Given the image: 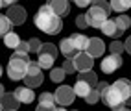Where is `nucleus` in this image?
<instances>
[{
	"label": "nucleus",
	"instance_id": "obj_22",
	"mask_svg": "<svg viewBox=\"0 0 131 111\" xmlns=\"http://www.w3.org/2000/svg\"><path fill=\"white\" fill-rule=\"evenodd\" d=\"M129 2H127V0H124V2H122V0H113V2L109 4V9H113V11H118L120 15L122 13H124V11H127L129 9Z\"/></svg>",
	"mask_w": 131,
	"mask_h": 111
},
{
	"label": "nucleus",
	"instance_id": "obj_39",
	"mask_svg": "<svg viewBox=\"0 0 131 111\" xmlns=\"http://www.w3.org/2000/svg\"><path fill=\"white\" fill-rule=\"evenodd\" d=\"M118 111H129V109H127V107H122V109H118Z\"/></svg>",
	"mask_w": 131,
	"mask_h": 111
},
{
	"label": "nucleus",
	"instance_id": "obj_27",
	"mask_svg": "<svg viewBox=\"0 0 131 111\" xmlns=\"http://www.w3.org/2000/svg\"><path fill=\"white\" fill-rule=\"evenodd\" d=\"M109 50H111V54L120 56L122 52H124V43H120V41H113L111 45H109Z\"/></svg>",
	"mask_w": 131,
	"mask_h": 111
},
{
	"label": "nucleus",
	"instance_id": "obj_7",
	"mask_svg": "<svg viewBox=\"0 0 131 111\" xmlns=\"http://www.w3.org/2000/svg\"><path fill=\"white\" fill-rule=\"evenodd\" d=\"M103 52H105V43L98 37H89V43H87V48H85V54L89 57H102Z\"/></svg>",
	"mask_w": 131,
	"mask_h": 111
},
{
	"label": "nucleus",
	"instance_id": "obj_29",
	"mask_svg": "<svg viewBox=\"0 0 131 111\" xmlns=\"http://www.w3.org/2000/svg\"><path fill=\"white\" fill-rule=\"evenodd\" d=\"M85 100H87V104H98V100H100V93L96 91V89H91V93L85 96Z\"/></svg>",
	"mask_w": 131,
	"mask_h": 111
},
{
	"label": "nucleus",
	"instance_id": "obj_24",
	"mask_svg": "<svg viewBox=\"0 0 131 111\" xmlns=\"http://www.w3.org/2000/svg\"><path fill=\"white\" fill-rule=\"evenodd\" d=\"M115 24H116V28L124 33L127 28H129V24H131V21H129V17L127 15H118L116 19H115Z\"/></svg>",
	"mask_w": 131,
	"mask_h": 111
},
{
	"label": "nucleus",
	"instance_id": "obj_6",
	"mask_svg": "<svg viewBox=\"0 0 131 111\" xmlns=\"http://www.w3.org/2000/svg\"><path fill=\"white\" fill-rule=\"evenodd\" d=\"M54 98H56V104H59L61 107H65V106H70L76 95H74V91L70 85H59V87L56 89L54 93Z\"/></svg>",
	"mask_w": 131,
	"mask_h": 111
},
{
	"label": "nucleus",
	"instance_id": "obj_13",
	"mask_svg": "<svg viewBox=\"0 0 131 111\" xmlns=\"http://www.w3.org/2000/svg\"><path fill=\"white\" fill-rule=\"evenodd\" d=\"M19 106L20 104L17 102L13 93H4L2 98H0V109H4V111H17Z\"/></svg>",
	"mask_w": 131,
	"mask_h": 111
},
{
	"label": "nucleus",
	"instance_id": "obj_32",
	"mask_svg": "<svg viewBox=\"0 0 131 111\" xmlns=\"http://www.w3.org/2000/svg\"><path fill=\"white\" fill-rule=\"evenodd\" d=\"M15 52H17V54H26V56H28V54H30V50H28V41H20L19 46L15 48Z\"/></svg>",
	"mask_w": 131,
	"mask_h": 111
},
{
	"label": "nucleus",
	"instance_id": "obj_14",
	"mask_svg": "<svg viewBox=\"0 0 131 111\" xmlns=\"http://www.w3.org/2000/svg\"><path fill=\"white\" fill-rule=\"evenodd\" d=\"M48 7L57 17H65V15H68V11H70V6H68L67 0H54V2L48 4Z\"/></svg>",
	"mask_w": 131,
	"mask_h": 111
},
{
	"label": "nucleus",
	"instance_id": "obj_9",
	"mask_svg": "<svg viewBox=\"0 0 131 111\" xmlns=\"http://www.w3.org/2000/svg\"><path fill=\"white\" fill-rule=\"evenodd\" d=\"M6 17H7V21L11 22V26H19V24H24V21H26V9L22 6L15 4L7 9Z\"/></svg>",
	"mask_w": 131,
	"mask_h": 111
},
{
	"label": "nucleus",
	"instance_id": "obj_36",
	"mask_svg": "<svg viewBox=\"0 0 131 111\" xmlns=\"http://www.w3.org/2000/svg\"><path fill=\"white\" fill-rule=\"evenodd\" d=\"M35 111H54V109H48V107H41V106H37Z\"/></svg>",
	"mask_w": 131,
	"mask_h": 111
},
{
	"label": "nucleus",
	"instance_id": "obj_34",
	"mask_svg": "<svg viewBox=\"0 0 131 111\" xmlns=\"http://www.w3.org/2000/svg\"><path fill=\"white\" fill-rule=\"evenodd\" d=\"M76 6L78 7H87V6H91V0H76Z\"/></svg>",
	"mask_w": 131,
	"mask_h": 111
},
{
	"label": "nucleus",
	"instance_id": "obj_40",
	"mask_svg": "<svg viewBox=\"0 0 131 111\" xmlns=\"http://www.w3.org/2000/svg\"><path fill=\"white\" fill-rule=\"evenodd\" d=\"M0 76H2V67H0Z\"/></svg>",
	"mask_w": 131,
	"mask_h": 111
},
{
	"label": "nucleus",
	"instance_id": "obj_25",
	"mask_svg": "<svg viewBox=\"0 0 131 111\" xmlns=\"http://www.w3.org/2000/svg\"><path fill=\"white\" fill-rule=\"evenodd\" d=\"M11 32V22L7 21V17L0 13V35H6V33Z\"/></svg>",
	"mask_w": 131,
	"mask_h": 111
},
{
	"label": "nucleus",
	"instance_id": "obj_21",
	"mask_svg": "<svg viewBox=\"0 0 131 111\" xmlns=\"http://www.w3.org/2000/svg\"><path fill=\"white\" fill-rule=\"evenodd\" d=\"M19 43H20V37L17 35V33H13V32H9V33H6L4 35V45L7 46V48H17L19 46Z\"/></svg>",
	"mask_w": 131,
	"mask_h": 111
},
{
	"label": "nucleus",
	"instance_id": "obj_3",
	"mask_svg": "<svg viewBox=\"0 0 131 111\" xmlns=\"http://www.w3.org/2000/svg\"><path fill=\"white\" fill-rule=\"evenodd\" d=\"M100 100H103V104H105L107 107H111L113 111H118L122 107H126V98L120 95V91L115 87V85H107L105 89L102 91V95H100Z\"/></svg>",
	"mask_w": 131,
	"mask_h": 111
},
{
	"label": "nucleus",
	"instance_id": "obj_19",
	"mask_svg": "<svg viewBox=\"0 0 131 111\" xmlns=\"http://www.w3.org/2000/svg\"><path fill=\"white\" fill-rule=\"evenodd\" d=\"M70 39H72V43H74V46L78 48V52H85L87 43H89V37H85L83 33H72Z\"/></svg>",
	"mask_w": 131,
	"mask_h": 111
},
{
	"label": "nucleus",
	"instance_id": "obj_30",
	"mask_svg": "<svg viewBox=\"0 0 131 111\" xmlns=\"http://www.w3.org/2000/svg\"><path fill=\"white\" fill-rule=\"evenodd\" d=\"M33 74H41V69L35 61H30L28 63V70H26V76H33Z\"/></svg>",
	"mask_w": 131,
	"mask_h": 111
},
{
	"label": "nucleus",
	"instance_id": "obj_5",
	"mask_svg": "<svg viewBox=\"0 0 131 111\" xmlns=\"http://www.w3.org/2000/svg\"><path fill=\"white\" fill-rule=\"evenodd\" d=\"M109 11L100 7L96 2H91V9L85 13V21H87V26H92V28H100L103 22L109 19Z\"/></svg>",
	"mask_w": 131,
	"mask_h": 111
},
{
	"label": "nucleus",
	"instance_id": "obj_18",
	"mask_svg": "<svg viewBox=\"0 0 131 111\" xmlns=\"http://www.w3.org/2000/svg\"><path fill=\"white\" fill-rule=\"evenodd\" d=\"M39 106L41 107H48V109H56V98L52 93H41L39 95Z\"/></svg>",
	"mask_w": 131,
	"mask_h": 111
},
{
	"label": "nucleus",
	"instance_id": "obj_26",
	"mask_svg": "<svg viewBox=\"0 0 131 111\" xmlns=\"http://www.w3.org/2000/svg\"><path fill=\"white\" fill-rule=\"evenodd\" d=\"M65 76H67V74H65L63 69L59 67V69H52V72H50V80L56 82V83H61V82L65 80Z\"/></svg>",
	"mask_w": 131,
	"mask_h": 111
},
{
	"label": "nucleus",
	"instance_id": "obj_23",
	"mask_svg": "<svg viewBox=\"0 0 131 111\" xmlns=\"http://www.w3.org/2000/svg\"><path fill=\"white\" fill-rule=\"evenodd\" d=\"M72 91H74V95H76V96L85 98V96L91 93V87H89L87 83H83V82H76V85L72 87Z\"/></svg>",
	"mask_w": 131,
	"mask_h": 111
},
{
	"label": "nucleus",
	"instance_id": "obj_12",
	"mask_svg": "<svg viewBox=\"0 0 131 111\" xmlns=\"http://www.w3.org/2000/svg\"><path fill=\"white\" fill-rule=\"evenodd\" d=\"M59 48H61V54H63L67 59H74L78 54H80V52H78V48L74 46V43H72L70 37H65L63 41H61L59 43Z\"/></svg>",
	"mask_w": 131,
	"mask_h": 111
},
{
	"label": "nucleus",
	"instance_id": "obj_38",
	"mask_svg": "<svg viewBox=\"0 0 131 111\" xmlns=\"http://www.w3.org/2000/svg\"><path fill=\"white\" fill-rule=\"evenodd\" d=\"M54 111H67V109H65V107H56Z\"/></svg>",
	"mask_w": 131,
	"mask_h": 111
},
{
	"label": "nucleus",
	"instance_id": "obj_35",
	"mask_svg": "<svg viewBox=\"0 0 131 111\" xmlns=\"http://www.w3.org/2000/svg\"><path fill=\"white\" fill-rule=\"evenodd\" d=\"M94 2L98 4L100 7H103V9H107V11H111V9H109V4H105V2H102V0H94Z\"/></svg>",
	"mask_w": 131,
	"mask_h": 111
},
{
	"label": "nucleus",
	"instance_id": "obj_41",
	"mask_svg": "<svg viewBox=\"0 0 131 111\" xmlns=\"http://www.w3.org/2000/svg\"><path fill=\"white\" fill-rule=\"evenodd\" d=\"M0 111H2V109H0Z\"/></svg>",
	"mask_w": 131,
	"mask_h": 111
},
{
	"label": "nucleus",
	"instance_id": "obj_37",
	"mask_svg": "<svg viewBox=\"0 0 131 111\" xmlns=\"http://www.w3.org/2000/svg\"><path fill=\"white\" fill-rule=\"evenodd\" d=\"M4 93H6V91H4V85L0 83V98H2V95H4Z\"/></svg>",
	"mask_w": 131,
	"mask_h": 111
},
{
	"label": "nucleus",
	"instance_id": "obj_16",
	"mask_svg": "<svg viewBox=\"0 0 131 111\" xmlns=\"http://www.w3.org/2000/svg\"><path fill=\"white\" fill-rule=\"evenodd\" d=\"M113 85H115V87L120 91V95H122V96H124V98L129 102V96H131V83H129V80L120 78V80H116Z\"/></svg>",
	"mask_w": 131,
	"mask_h": 111
},
{
	"label": "nucleus",
	"instance_id": "obj_42",
	"mask_svg": "<svg viewBox=\"0 0 131 111\" xmlns=\"http://www.w3.org/2000/svg\"><path fill=\"white\" fill-rule=\"evenodd\" d=\"M74 111H76V109H74Z\"/></svg>",
	"mask_w": 131,
	"mask_h": 111
},
{
	"label": "nucleus",
	"instance_id": "obj_15",
	"mask_svg": "<svg viewBox=\"0 0 131 111\" xmlns=\"http://www.w3.org/2000/svg\"><path fill=\"white\" fill-rule=\"evenodd\" d=\"M100 30H102L103 33H105V35L113 37L115 41H116V37H120V35H122V32L116 28V24H115V21H113V19H107V21L100 26Z\"/></svg>",
	"mask_w": 131,
	"mask_h": 111
},
{
	"label": "nucleus",
	"instance_id": "obj_1",
	"mask_svg": "<svg viewBox=\"0 0 131 111\" xmlns=\"http://www.w3.org/2000/svg\"><path fill=\"white\" fill-rule=\"evenodd\" d=\"M33 22H35V26L39 30H42L45 33H48V35H56V33H59L61 28H63L61 17H57L54 11H52L48 7V4L37 9L35 17H33Z\"/></svg>",
	"mask_w": 131,
	"mask_h": 111
},
{
	"label": "nucleus",
	"instance_id": "obj_11",
	"mask_svg": "<svg viewBox=\"0 0 131 111\" xmlns=\"http://www.w3.org/2000/svg\"><path fill=\"white\" fill-rule=\"evenodd\" d=\"M13 95H15L19 104H31V102L35 100V93H33V89H30V87H17Z\"/></svg>",
	"mask_w": 131,
	"mask_h": 111
},
{
	"label": "nucleus",
	"instance_id": "obj_33",
	"mask_svg": "<svg viewBox=\"0 0 131 111\" xmlns=\"http://www.w3.org/2000/svg\"><path fill=\"white\" fill-rule=\"evenodd\" d=\"M76 26L80 30H85L87 28V21H85V15H78L76 17Z\"/></svg>",
	"mask_w": 131,
	"mask_h": 111
},
{
	"label": "nucleus",
	"instance_id": "obj_17",
	"mask_svg": "<svg viewBox=\"0 0 131 111\" xmlns=\"http://www.w3.org/2000/svg\"><path fill=\"white\" fill-rule=\"evenodd\" d=\"M78 82H83V83L89 85L91 89H94L96 83H98V76H96V72H92V70L80 72V74H78Z\"/></svg>",
	"mask_w": 131,
	"mask_h": 111
},
{
	"label": "nucleus",
	"instance_id": "obj_4",
	"mask_svg": "<svg viewBox=\"0 0 131 111\" xmlns=\"http://www.w3.org/2000/svg\"><path fill=\"white\" fill-rule=\"evenodd\" d=\"M56 57H57L56 45H52V43H42L41 50L37 52V61L35 63L39 65V69H52Z\"/></svg>",
	"mask_w": 131,
	"mask_h": 111
},
{
	"label": "nucleus",
	"instance_id": "obj_2",
	"mask_svg": "<svg viewBox=\"0 0 131 111\" xmlns=\"http://www.w3.org/2000/svg\"><path fill=\"white\" fill-rule=\"evenodd\" d=\"M28 63H30V57L26 54H13L9 57V63H7V76L9 80L13 82H19L26 76V70H28Z\"/></svg>",
	"mask_w": 131,
	"mask_h": 111
},
{
	"label": "nucleus",
	"instance_id": "obj_20",
	"mask_svg": "<svg viewBox=\"0 0 131 111\" xmlns=\"http://www.w3.org/2000/svg\"><path fill=\"white\" fill-rule=\"evenodd\" d=\"M22 80H24V87L35 89V87H39V85L42 83L45 76H42V72H41V74H33V76H24Z\"/></svg>",
	"mask_w": 131,
	"mask_h": 111
},
{
	"label": "nucleus",
	"instance_id": "obj_8",
	"mask_svg": "<svg viewBox=\"0 0 131 111\" xmlns=\"http://www.w3.org/2000/svg\"><path fill=\"white\" fill-rule=\"evenodd\" d=\"M122 63H124V59H122V56H116V54H109L107 57H103L102 59V70L105 72V74H113L115 70H118Z\"/></svg>",
	"mask_w": 131,
	"mask_h": 111
},
{
	"label": "nucleus",
	"instance_id": "obj_28",
	"mask_svg": "<svg viewBox=\"0 0 131 111\" xmlns=\"http://www.w3.org/2000/svg\"><path fill=\"white\" fill-rule=\"evenodd\" d=\"M41 46H42V43L37 39V37H33V39H30L28 41V50H30V52H39V50H41Z\"/></svg>",
	"mask_w": 131,
	"mask_h": 111
},
{
	"label": "nucleus",
	"instance_id": "obj_10",
	"mask_svg": "<svg viewBox=\"0 0 131 111\" xmlns=\"http://www.w3.org/2000/svg\"><path fill=\"white\" fill-rule=\"evenodd\" d=\"M72 63H74V69H76L78 72H87V70H92L94 59L89 57L85 52H80V54L72 59Z\"/></svg>",
	"mask_w": 131,
	"mask_h": 111
},
{
	"label": "nucleus",
	"instance_id": "obj_31",
	"mask_svg": "<svg viewBox=\"0 0 131 111\" xmlns=\"http://www.w3.org/2000/svg\"><path fill=\"white\" fill-rule=\"evenodd\" d=\"M63 72L65 74H74L76 72V69H74V63H72V59H65V63H63Z\"/></svg>",
	"mask_w": 131,
	"mask_h": 111
}]
</instances>
